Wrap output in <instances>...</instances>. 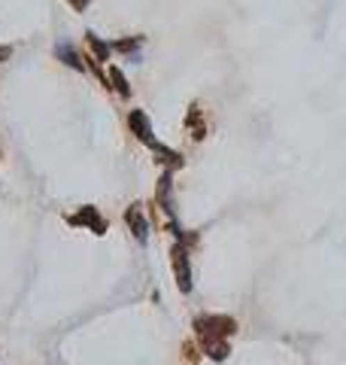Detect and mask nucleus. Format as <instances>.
<instances>
[{
	"label": "nucleus",
	"instance_id": "nucleus-1",
	"mask_svg": "<svg viewBox=\"0 0 346 365\" xmlns=\"http://www.w3.org/2000/svg\"><path fill=\"white\" fill-rule=\"evenodd\" d=\"M195 326H198V335H200V341H204L207 353L213 356V359H225L228 344L222 341V335H231L234 332V320H228V317H200Z\"/></svg>",
	"mask_w": 346,
	"mask_h": 365
},
{
	"label": "nucleus",
	"instance_id": "nucleus-2",
	"mask_svg": "<svg viewBox=\"0 0 346 365\" xmlns=\"http://www.w3.org/2000/svg\"><path fill=\"white\" fill-rule=\"evenodd\" d=\"M86 46H88V68L91 70H97V64L100 61H109V55H113V43H104L95 31H88L86 34Z\"/></svg>",
	"mask_w": 346,
	"mask_h": 365
},
{
	"label": "nucleus",
	"instance_id": "nucleus-3",
	"mask_svg": "<svg viewBox=\"0 0 346 365\" xmlns=\"http://www.w3.org/2000/svg\"><path fill=\"white\" fill-rule=\"evenodd\" d=\"M128 125L146 146H155V137H152V122H149V116L143 110H131L128 113Z\"/></svg>",
	"mask_w": 346,
	"mask_h": 365
},
{
	"label": "nucleus",
	"instance_id": "nucleus-4",
	"mask_svg": "<svg viewBox=\"0 0 346 365\" xmlns=\"http://www.w3.org/2000/svg\"><path fill=\"white\" fill-rule=\"evenodd\" d=\"M173 271H176V284H180L182 293H189L191 289V271H189V259H185V250L180 244L173 247Z\"/></svg>",
	"mask_w": 346,
	"mask_h": 365
},
{
	"label": "nucleus",
	"instance_id": "nucleus-5",
	"mask_svg": "<svg viewBox=\"0 0 346 365\" xmlns=\"http://www.w3.org/2000/svg\"><path fill=\"white\" fill-rule=\"evenodd\" d=\"M55 55L58 58H61V61L67 64V68H73V70H88V64H86V58H82L79 52H76V49H73V43H58L55 46Z\"/></svg>",
	"mask_w": 346,
	"mask_h": 365
},
{
	"label": "nucleus",
	"instance_id": "nucleus-6",
	"mask_svg": "<svg viewBox=\"0 0 346 365\" xmlns=\"http://www.w3.org/2000/svg\"><path fill=\"white\" fill-rule=\"evenodd\" d=\"M125 219H128V226H131L134 235H137L140 244H146V235H149V231H146V217H143L137 207H131V210L125 213Z\"/></svg>",
	"mask_w": 346,
	"mask_h": 365
},
{
	"label": "nucleus",
	"instance_id": "nucleus-7",
	"mask_svg": "<svg viewBox=\"0 0 346 365\" xmlns=\"http://www.w3.org/2000/svg\"><path fill=\"white\" fill-rule=\"evenodd\" d=\"M140 46H143V37L116 40V43H113V52H119V55H131V58H140Z\"/></svg>",
	"mask_w": 346,
	"mask_h": 365
},
{
	"label": "nucleus",
	"instance_id": "nucleus-8",
	"mask_svg": "<svg viewBox=\"0 0 346 365\" xmlns=\"http://www.w3.org/2000/svg\"><path fill=\"white\" fill-rule=\"evenodd\" d=\"M158 204L164 207L167 213L173 217V195H171V173H164L162 182H158Z\"/></svg>",
	"mask_w": 346,
	"mask_h": 365
},
{
	"label": "nucleus",
	"instance_id": "nucleus-9",
	"mask_svg": "<svg viewBox=\"0 0 346 365\" xmlns=\"http://www.w3.org/2000/svg\"><path fill=\"white\" fill-rule=\"evenodd\" d=\"M109 88H116L122 98H131V86H128V79H125V73H122L119 68H116V64L109 68Z\"/></svg>",
	"mask_w": 346,
	"mask_h": 365
},
{
	"label": "nucleus",
	"instance_id": "nucleus-10",
	"mask_svg": "<svg viewBox=\"0 0 346 365\" xmlns=\"http://www.w3.org/2000/svg\"><path fill=\"white\" fill-rule=\"evenodd\" d=\"M70 222H73V226H79V222H91V226H95V231H97V235H100V231L107 228V226H104V219H100L97 213H95V207H86V210H82L79 217H73Z\"/></svg>",
	"mask_w": 346,
	"mask_h": 365
},
{
	"label": "nucleus",
	"instance_id": "nucleus-11",
	"mask_svg": "<svg viewBox=\"0 0 346 365\" xmlns=\"http://www.w3.org/2000/svg\"><path fill=\"white\" fill-rule=\"evenodd\" d=\"M67 3H70V6H73V10H76V13H86V10H88V3H91V0H67Z\"/></svg>",
	"mask_w": 346,
	"mask_h": 365
},
{
	"label": "nucleus",
	"instance_id": "nucleus-12",
	"mask_svg": "<svg viewBox=\"0 0 346 365\" xmlns=\"http://www.w3.org/2000/svg\"><path fill=\"white\" fill-rule=\"evenodd\" d=\"M10 52H13L10 46H0V61H6V58H10Z\"/></svg>",
	"mask_w": 346,
	"mask_h": 365
}]
</instances>
